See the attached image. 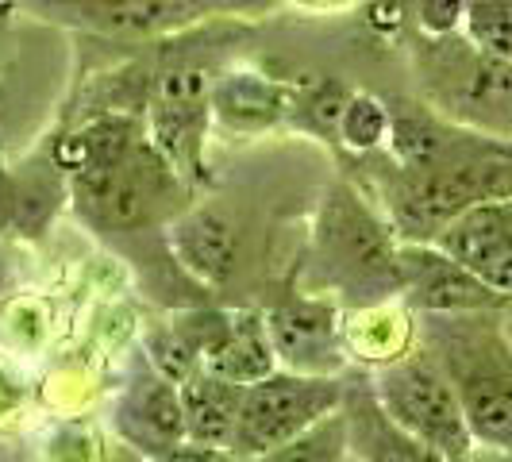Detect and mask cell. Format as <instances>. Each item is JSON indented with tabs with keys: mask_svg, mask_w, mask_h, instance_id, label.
<instances>
[{
	"mask_svg": "<svg viewBox=\"0 0 512 462\" xmlns=\"http://www.w3.org/2000/svg\"><path fill=\"white\" fill-rule=\"evenodd\" d=\"M66 174L70 208L101 243L124 255L170 308L208 305V293L181 270L166 231L201 193L147 139L139 112H85L43 143Z\"/></svg>",
	"mask_w": 512,
	"mask_h": 462,
	"instance_id": "6da1fadb",
	"label": "cell"
},
{
	"mask_svg": "<svg viewBox=\"0 0 512 462\" xmlns=\"http://www.w3.org/2000/svg\"><path fill=\"white\" fill-rule=\"evenodd\" d=\"M389 147L347 158L405 243H436L462 212L512 197V139L462 128L420 97H393Z\"/></svg>",
	"mask_w": 512,
	"mask_h": 462,
	"instance_id": "7a4b0ae2",
	"label": "cell"
},
{
	"mask_svg": "<svg viewBox=\"0 0 512 462\" xmlns=\"http://www.w3.org/2000/svg\"><path fill=\"white\" fill-rule=\"evenodd\" d=\"M293 285L339 308L401 301V235L347 170L316 201Z\"/></svg>",
	"mask_w": 512,
	"mask_h": 462,
	"instance_id": "3957f363",
	"label": "cell"
},
{
	"mask_svg": "<svg viewBox=\"0 0 512 462\" xmlns=\"http://www.w3.org/2000/svg\"><path fill=\"white\" fill-rule=\"evenodd\" d=\"M420 343L455 385L474 443L512 455V308L420 316Z\"/></svg>",
	"mask_w": 512,
	"mask_h": 462,
	"instance_id": "277c9868",
	"label": "cell"
},
{
	"mask_svg": "<svg viewBox=\"0 0 512 462\" xmlns=\"http://www.w3.org/2000/svg\"><path fill=\"white\" fill-rule=\"evenodd\" d=\"M409 70L416 97L462 128L512 139V58L474 47L466 35L409 31Z\"/></svg>",
	"mask_w": 512,
	"mask_h": 462,
	"instance_id": "5b68a950",
	"label": "cell"
},
{
	"mask_svg": "<svg viewBox=\"0 0 512 462\" xmlns=\"http://www.w3.org/2000/svg\"><path fill=\"white\" fill-rule=\"evenodd\" d=\"M43 24L97 35V39H143L166 43L208 24L266 20L278 0H8Z\"/></svg>",
	"mask_w": 512,
	"mask_h": 462,
	"instance_id": "8992f818",
	"label": "cell"
},
{
	"mask_svg": "<svg viewBox=\"0 0 512 462\" xmlns=\"http://www.w3.org/2000/svg\"><path fill=\"white\" fill-rule=\"evenodd\" d=\"M212 74L201 58H181L178 51L154 54L151 93L143 104L147 139L158 154L181 174L193 193H205L216 185L212 166Z\"/></svg>",
	"mask_w": 512,
	"mask_h": 462,
	"instance_id": "52a82bcc",
	"label": "cell"
},
{
	"mask_svg": "<svg viewBox=\"0 0 512 462\" xmlns=\"http://www.w3.org/2000/svg\"><path fill=\"white\" fill-rule=\"evenodd\" d=\"M370 385H374V397L385 409V416L420 443L436 447L447 462H459L474 447L459 393L424 343H416L409 355H401L397 362L370 370Z\"/></svg>",
	"mask_w": 512,
	"mask_h": 462,
	"instance_id": "ba28073f",
	"label": "cell"
},
{
	"mask_svg": "<svg viewBox=\"0 0 512 462\" xmlns=\"http://www.w3.org/2000/svg\"><path fill=\"white\" fill-rule=\"evenodd\" d=\"M343 393H347V374L308 378L293 370H274L270 378L251 382L243 389L228 455L235 462H251L289 439L305 436L308 428L343 409Z\"/></svg>",
	"mask_w": 512,
	"mask_h": 462,
	"instance_id": "9c48e42d",
	"label": "cell"
},
{
	"mask_svg": "<svg viewBox=\"0 0 512 462\" xmlns=\"http://www.w3.org/2000/svg\"><path fill=\"white\" fill-rule=\"evenodd\" d=\"M262 312L282 370L308 378H343L351 370L343 347V308L335 301L305 293L289 278Z\"/></svg>",
	"mask_w": 512,
	"mask_h": 462,
	"instance_id": "30bf717a",
	"label": "cell"
},
{
	"mask_svg": "<svg viewBox=\"0 0 512 462\" xmlns=\"http://www.w3.org/2000/svg\"><path fill=\"white\" fill-rule=\"evenodd\" d=\"M104 424L112 428V436L124 439L131 451L147 462L178 451L185 443L178 385L162 370H154L143 351H131Z\"/></svg>",
	"mask_w": 512,
	"mask_h": 462,
	"instance_id": "8fae6325",
	"label": "cell"
},
{
	"mask_svg": "<svg viewBox=\"0 0 512 462\" xmlns=\"http://www.w3.org/2000/svg\"><path fill=\"white\" fill-rule=\"evenodd\" d=\"M401 301L416 316H455L482 308H509L478 274H470L439 243H405L401 239Z\"/></svg>",
	"mask_w": 512,
	"mask_h": 462,
	"instance_id": "7c38bea8",
	"label": "cell"
},
{
	"mask_svg": "<svg viewBox=\"0 0 512 462\" xmlns=\"http://www.w3.org/2000/svg\"><path fill=\"white\" fill-rule=\"evenodd\" d=\"M297 81H285L255 66H224L212 74V124L220 135L262 139L293 128Z\"/></svg>",
	"mask_w": 512,
	"mask_h": 462,
	"instance_id": "4fadbf2b",
	"label": "cell"
},
{
	"mask_svg": "<svg viewBox=\"0 0 512 462\" xmlns=\"http://www.w3.org/2000/svg\"><path fill=\"white\" fill-rule=\"evenodd\" d=\"M62 205H70L66 174L58 170L47 147L12 162L0 154V239L4 243H39L54 228Z\"/></svg>",
	"mask_w": 512,
	"mask_h": 462,
	"instance_id": "5bb4252c",
	"label": "cell"
},
{
	"mask_svg": "<svg viewBox=\"0 0 512 462\" xmlns=\"http://www.w3.org/2000/svg\"><path fill=\"white\" fill-rule=\"evenodd\" d=\"M170 255L181 270L201 285L205 293L228 289L239 274V255H243V235L220 205H193L181 212L166 231Z\"/></svg>",
	"mask_w": 512,
	"mask_h": 462,
	"instance_id": "9a60e30c",
	"label": "cell"
},
{
	"mask_svg": "<svg viewBox=\"0 0 512 462\" xmlns=\"http://www.w3.org/2000/svg\"><path fill=\"white\" fill-rule=\"evenodd\" d=\"M436 243L512 308V197L462 212Z\"/></svg>",
	"mask_w": 512,
	"mask_h": 462,
	"instance_id": "2e32d148",
	"label": "cell"
},
{
	"mask_svg": "<svg viewBox=\"0 0 512 462\" xmlns=\"http://www.w3.org/2000/svg\"><path fill=\"white\" fill-rule=\"evenodd\" d=\"M343 420H347V443L355 462H447L436 447L420 443L385 416L370 385V370H347Z\"/></svg>",
	"mask_w": 512,
	"mask_h": 462,
	"instance_id": "e0dca14e",
	"label": "cell"
},
{
	"mask_svg": "<svg viewBox=\"0 0 512 462\" xmlns=\"http://www.w3.org/2000/svg\"><path fill=\"white\" fill-rule=\"evenodd\" d=\"M420 343V316L405 301L343 308V347L351 370H378Z\"/></svg>",
	"mask_w": 512,
	"mask_h": 462,
	"instance_id": "ac0fdd59",
	"label": "cell"
},
{
	"mask_svg": "<svg viewBox=\"0 0 512 462\" xmlns=\"http://www.w3.org/2000/svg\"><path fill=\"white\" fill-rule=\"evenodd\" d=\"M205 370H216V374H224V378L239 385L262 382L274 370H282L278 355H274V343H270V328H266V312L262 308H228L224 328H220L212 351H208Z\"/></svg>",
	"mask_w": 512,
	"mask_h": 462,
	"instance_id": "d6986e66",
	"label": "cell"
},
{
	"mask_svg": "<svg viewBox=\"0 0 512 462\" xmlns=\"http://www.w3.org/2000/svg\"><path fill=\"white\" fill-rule=\"evenodd\" d=\"M247 385L231 382L216 370H197L178 385L181 416H185V443L197 447H220L228 451L235 436V420L243 405Z\"/></svg>",
	"mask_w": 512,
	"mask_h": 462,
	"instance_id": "ffe728a7",
	"label": "cell"
},
{
	"mask_svg": "<svg viewBox=\"0 0 512 462\" xmlns=\"http://www.w3.org/2000/svg\"><path fill=\"white\" fill-rule=\"evenodd\" d=\"M39 462H147L124 439L112 436L108 424L85 416H62L39 439Z\"/></svg>",
	"mask_w": 512,
	"mask_h": 462,
	"instance_id": "44dd1931",
	"label": "cell"
},
{
	"mask_svg": "<svg viewBox=\"0 0 512 462\" xmlns=\"http://www.w3.org/2000/svg\"><path fill=\"white\" fill-rule=\"evenodd\" d=\"M389 131H393L389 101L370 89H351L335 120V147L347 158H366L389 147Z\"/></svg>",
	"mask_w": 512,
	"mask_h": 462,
	"instance_id": "7402d4cb",
	"label": "cell"
},
{
	"mask_svg": "<svg viewBox=\"0 0 512 462\" xmlns=\"http://www.w3.org/2000/svg\"><path fill=\"white\" fill-rule=\"evenodd\" d=\"M251 462H355L351 459V443H347V420L343 409L332 412L328 420H320L316 428H308L305 436L289 439L282 447L266 451Z\"/></svg>",
	"mask_w": 512,
	"mask_h": 462,
	"instance_id": "603a6c76",
	"label": "cell"
},
{
	"mask_svg": "<svg viewBox=\"0 0 512 462\" xmlns=\"http://www.w3.org/2000/svg\"><path fill=\"white\" fill-rule=\"evenodd\" d=\"M462 35L482 51L512 58V0H462Z\"/></svg>",
	"mask_w": 512,
	"mask_h": 462,
	"instance_id": "cb8c5ba5",
	"label": "cell"
},
{
	"mask_svg": "<svg viewBox=\"0 0 512 462\" xmlns=\"http://www.w3.org/2000/svg\"><path fill=\"white\" fill-rule=\"evenodd\" d=\"M416 35H459L462 0H401Z\"/></svg>",
	"mask_w": 512,
	"mask_h": 462,
	"instance_id": "d4e9b609",
	"label": "cell"
},
{
	"mask_svg": "<svg viewBox=\"0 0 512 462\" xmlns=\"http://www.w3.org/2000/svg\"><path fill=\"white\" fill-rule=\"evenodd\" d=\"M27 405V382L20 374H12V366L0 362V424L16 420Z\"/></svg>",
	"mask_w": 512,
	"mask_h": 462,
	"instance_id": "484cf974",
	"label": "cell"
},
{
	"mask_svg": "<svg viewBox=\"0 0 512 462\" xmlns=\"http://www.w3.org/2000/svg\"><path fill=\"white\" fill-rule=\"evenodd\" d=\"M151 462H235L228 451H220V447H197V443H181L178 451H170V455H162V459H151Z\"/></svg>",
	"mask_w": 512,
	"mask_h": 462,
	"instance_id": "4316f807",
	"label": "cell"
},
{
	"mask_svg": "<svg viewBox=\"0 0 512 462\" xmlns=\"http://www.w3.org/2000/svg\"><path fill=\"white\" fill-rule=\"evenodd\" d=\"M278 4H289L305 16H335V12H347L355 4H366V0H278Z\"/></svg>",
	"mask_w": 512,
	"mask_h": 462,
	"instance_id": "83f0119b",
	"label": "cell"
},
{
	"mask_svg": "<svg viewBox=\"0 0 512 462\" xmlns=\"http://www.w3.org/2000/svg\"><path fill=\"white\" fill-rule=\"evenodd\" d=\"M16 289V258L8 251V243L0 239V305H4V297Z\"/></svg>",
	"mask_w": 512,
	"mask_h": 462,
	"instance_id": "f1b7e54d",
	"label": "cell"
},
{
	"mask_svg": "<svg viewBox=\"0 0 512 462\" xmlns=\"http://www.w3.org/2000/svg\"><path fill=\"white\" fill-rule=\"evenodd\" d=\"M459 462H512L509 451H497V447H482V443H474Z\"/></svg>",
	"mask_w": 512,
	"mask_h": 462,
	"instance_id": "f546056e",
	"label": "cell"
},
{
	"mask_svg": "<svg viewBox=\"0 0 512 462\" xmlns=\"http://www.w3.org/2000/svg\"><path fill=\"white\" fill-rule=\"evenodd\" d=\"M8 120H12V108H8V93L0 81V154H8Z\"/></svg>",
	"mask_w": 512,
	"mask_h": 462,
	"instance_id": "4dcf8cb0",
	"label": "cell"
}]
</instances>
